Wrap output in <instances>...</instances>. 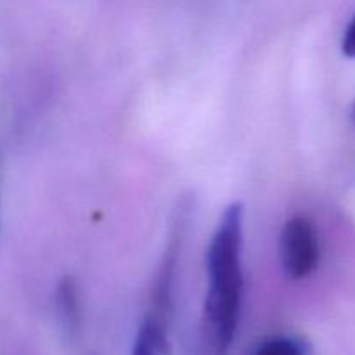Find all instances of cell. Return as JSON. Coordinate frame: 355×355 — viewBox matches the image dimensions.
<instances>
[{
    "label": "cell",
    "mask_w": 355,
    "mask_h": 355,
    "mask_svg": "<svg viewBox=\"0 0 355 355\" xmlns=\"http://www.w3.org/2000/svg\"><path fill=\"white\" fill-rule=\"evenodd\" d=\"M243 207L225 208L207 252L208 291L201 318V342L207 355H227L238 331L243 300Z\"/></svg>",
    "instance_id": "1"
},
{
    "label": "cell",
    "mask_w": 355,
    "mask_h": 355,
    "mask_svg": "<svg viewBox=\"0 0 355 355\" xmlns=\"http://www.w3.org/2000/svg\"><path fill=\"white\" fill-rule=\"evenodd\" d=\"M281 263L291 279L309 277L319 266V238L314 225L305 215L288 218L279 239Z\"/></svg>",
    "instance_id": "2"
},
{
    "label": "cell",
    "mask_w": 355,
    "mask_h": 355,
    "mask_svg": "<svg viewBox=\"0 0 355 355\" xmlns=\"http://www.w3.org/2000/svg\"><path fill=\"white\" fill-rule=\"evenodd\" d=\"M132 355H172L168 335L159 319L149 318L142 322L135 335Z\"/></svg>",
    "instance_id": "3"
},
{
    "label": "cell",
    "mask_w": 355,
    "mask_h": 355,
    "mask_svg": "<svg viewBox=\"0 0 355 355\" xmlns=\"http://www.w3.org/2000/svg\"><path fill=\"white\" fill-rule=\"evenodd\" d=\"M58 307L62 322L68 328V331H75L80 319L78 291H76L73 279H69V277L62 279V283L58 288Z\"/></svg>",
    "instance_id": "4"
},
{
    "label": "cell",
    "mask_w": 355,
    "mask_h": 355,
    "mask_svg": "<svg viewBox=\"0 0 355 355\" xmlns=\"http://www.w3.org/2000/svg\"><path fill=\"white\" fill-rule=\"evenodd\" d=\"M252 355H305L304 345L290 336H276L257 347Z\"/></svg>",
    "instance_id": "5"
},
{
    "label": "cell",
    "mask_w": 355,
    "mask_h": 355,
    "mask_svg": "<svg viewBox=\"0 0 355 355\" xmlns=\"http://www.w3.org/2000/svg\"><path fill=\"white\" fill-rule=\"evenodd\" d=\"M342 51L347 58H355V16L347 26L342 40Z\"/></svg>",
    "instance_id": "6"
},
{
    "label": "cell",
    "mask_w": 355,
    "mask_h": 355,
    "mask_svg": "<svg viewBox=\"0 0 355 355\" xmlns=\"http://www.w3.org/2000/svg\"><path fill=\"white\" fill-rule=\"evenodd\" d=\"M350 118H352V123L355 125V103H354V106H352V111H350Z\"/></svg>",
    "instance_id": "7"
}]
</instances>
